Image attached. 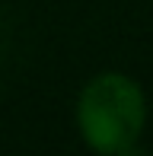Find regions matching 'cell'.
<instances>
[{
    "mask_svg": "<svg viewBox=\"0 0 153 156\" xmlns=\"http://www.w3.org/2000/svg\"><path fill=\"white\" fill-rule=\"evenodd\" d=\"M144 93L124 73H99L83 86L76 127L96 153H131L144 131Z\"/></svg>",
    "mask_w": 153,
    "mask_h": 156,
    "instance_id": "6da1fadb",
    "label": "cell"
}]
</instances>
